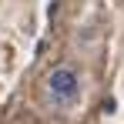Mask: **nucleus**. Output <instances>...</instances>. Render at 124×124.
I'll return each instance as SVG.
<instances>
[{
	"mask_svg": "<svg viewBox=\"0 0 124 124\" xmlns=\"http://www.w3.org/2000/svg\"><path fill=\"white\" fill-rule=\"evenodd\" d=\"M47 97L57 104V107H67L81 97V74L74 67H57L47 74Z\"/></svg>",
	"mask_w": 124,
	"mask_h": 124,
	"instance_id": "obj_1",
	"label": "nucleus"
}]
</instances>
